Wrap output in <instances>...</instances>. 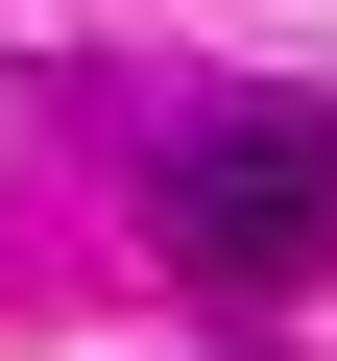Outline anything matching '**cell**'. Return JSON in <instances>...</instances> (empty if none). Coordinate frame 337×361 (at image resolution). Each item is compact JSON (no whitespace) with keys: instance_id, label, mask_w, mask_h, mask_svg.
<instances>
[{"instance_id":"1","label":"cell","mask_w":337,"mask_h":361,"mask_svg":"<svg viewBox=\"0 0 337 361\" xmlns=\"http://www.w3.org/2000/svg\"><path fill=\"white\" fill-rule=\"evenodd\" d=\"M168 265L193 289H313L337 265V97H193L168 121Z\"/></svg>"}]
</instances>
